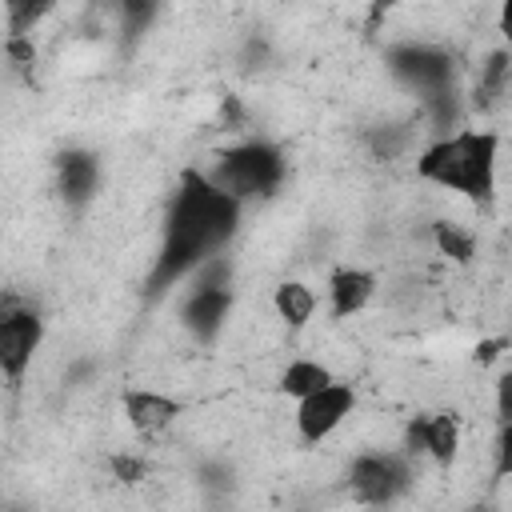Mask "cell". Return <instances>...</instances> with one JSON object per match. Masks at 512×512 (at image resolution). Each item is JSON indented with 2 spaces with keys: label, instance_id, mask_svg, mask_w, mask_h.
Listing matches in <instances>:
<instances>
[{
  "label": "cell",
  "instance_id": "ac0fdd59",
  "mask_svg": "<svg viewBox=\"0 0 512 512\" xmlns=\"http://www.w3.org/2000/svg\"><path fill=\"white\" fill-rule=\"evenodd\" d=\"M492 408H496V424H512V368L500 372L496 392H492Z\"/></svg>",
  "mask_w": 512,
  "mask_h": 512
},
{
  "label": "cell",
  "instance_id": "52a82bcc",
  "mask_svg": "<svg viewBox=\"0 0 512 512\" xmlns=\"http://www.w3.org/2000/svg\"><path fill=\"white\" fill-rule=\"evenodd\" d=\"M40 344H44V320H40V312L12 308L8 304V312L0 320V368H4V376H8L12 388L32 368V356L40 352Z\"/></svg>",
  "mask_w": 512,
  "mask_h": 512
},
{
  "label": "cell",
  "instance_id": "e0dca14e",
  "mask_svg": "<svg viewBox=\"0 0 512 512\" xmlns=\"http://www.w3.org/2000/svg\"><path fill=\"white\" fill-rule=\"evenodd\" d=\"M4 56H8L12 68L32 72V64H36V44H32V36H8V40H4Z\"/></svg>",
  "mask_w": 512,
  "mask_h": 512
},
{
  "label": "cell",
  "instance_id": "2e32d148",
  "mask_svg": "<svg viewBox=\"0 0 512 512\" xmlns=\"http://www.w3.org/2000/svg\"><path fill=\"white\" fill-rule=\"evenodd\" d=\"M108 468H112V480H116V484H128V488L148 476V464H144L140 456H132V452H116V456L108 460Z\"/></svg>",
  "mask_w": 512,
  "mask_h": 512
},
{
  "label": "cell",
  "instance_id": "5bb4252c",
  "mask_svg": "<svg viewBox=\"0 0 512 512\" xmlns=\"http://www.w3.org/2000/svg\"><path fill=\"white\" fill-rule=\"evenodd\" d=\"M432 244H436V252H440L444 260H452V264H460V268H468V264L476 260V232L464 228V224L452 220V216L432 220Z\"/></svg>",
  "mask_w": 512,
  "mask_h": 512
},
{
  "label": "cell",
  "instance_id": "9a60e30c",
  "mask_svg": "<svg viewBox=\"0 0 512 512\" xmlns=\"http://www.w3.org/2000/svg\"><path fill=\"white\" fill-rule=\"evenodd\" d=\"M512 480V424H500L492 440V484Z\"/></svg>",
  "mask_w": 512,
  "mask_h": 512
},
{
  "label": "cell",
  "instance_id": "7a4b0ae2",
  "mask_svg": "<svg viewBox=\"0 0 512 512\" xmlns=\"http://www.w3.org/2000/svg\"><path fill=\"white\" fill-rule=\"evenodd\" d=\"M416 176L440 192L464 196L476 208H492L500 176V132L460 128L452 136L432 140L416 156Z\"/></svg>",
  "mask_w": 512,
  "mask_h": 512
},
{
  "label": "cell",
  "instance_id": "7c38bea8",
  "mask_svg": "<svg viewBox=\"0 0 512 512\" xmlns=\"http://www.w3.org/2000/svg\"><path fill=\"white\" fill-rule=\"evenodd\" d=\"M332 380H336V372H332L324 360H316V356H296V360H288V364L280 368V392L292 396L296 404L308 400L312 392L328 388Z\"/></svg>",
  "mask_w": 512,
  "mask_h": 512
},
{
  "label": "cell",
  "instance_id": "5b68a950",
  "mask_svg": "<svg viewBox=\"0 0 512 512\" xmlns=\"http://www.w3.org/2000/svg\"><path fill=\"white\" fill-rule=\"evenodd\" d=\"M388 72L404 88L420 92L424 104L456 96V88H452V56L444 48H436V44H412L408 40V44L388 48Z\"/></svg>",
  "mask_w": 512,
  "mask_h": 512
},
{
  "label": "cell",
  "instance_id": "6da1fadb",
  "mask_svg": "<svg viewBox=\"0 0 512 512\" xmlns=\"http://www.w3.org/2000/svg\"><path fill=\"white\" fill-rule=\"evenodd\" d=\"M236 224H240V204L232 196H224L200 168H188L168 204L164 236H160L156 260H152L148 288L164 292L172 280L204 268L212 260V252H220L236 236Z\"/></svg>",
  "mask_w": 512,
  "mask_h": 512
},
{
  "label": "cell",
  "instance_id": "3957f363",
  "mask_svg": "<svg viewBox=\"0 0 512 512\" xmlns=\"http://www.w3.org/2000/svg\"><path fill=\"white\" fill-rule=\"evenodd\" d=\"M204 176L224 192L232 196L236 204L244 200H260V196H272L284 180V156L280 148L264 144V140H248V144H236L228 152H220Z\"/></svg>",
  "mask_w": 512,
  "mask_h": 512
},
{
  "label": "cell",
  "instance_id": "d6986e66",
  "mask_svg": "<svg viewBox=\"0 0 512 512\" xmlns=\"http://www.w3.org/2000/svg\"><path fill=\"white\" fill-rule=\"evenodd\" d=\"M496 32H500V40H504V52L512 56V0L500 4V12H496Z\"/></svg>",
  "mask_w": 512,
  "mask_h": 512
},
{
  "label": "cell",
  "instance_id": "30bf717a",
  "mask_svg": "<svg viewBox=\"0 0 512 512\" xmlns=\"http://www.w3.org/2000/svg\"><path fill=\"white\" fill-rule=\"evenodd\" d=\"M180 412H184V404L168 392H156V388H132L124 396V420L140 436H160L164 428L176 424Z\"/></svg>",
  "mask_w": 512,
  "mask_h": 512
},
{
  "label": "cell",
  "instance_id": "ba28073f",
  "mask_svg": "<svg viewBox=\"0 0 512 512\" xmlns=\"http://www.w3.org/2000/svg\"><path fill=\"white\" fill-rule=\"evenodd\" d=\"M228 312H232V292L228 284H200L184 296V308H180V320L184 328L196 336V340H216L228 324Z\"/></svg>",
  "mask_w": 512,
  "mask_h": 512
},
{
  "label": "cell",
  "instance_id": "8fae6325",
  "mask_svg": "<svg viewBox=\"0 0 512 512\" xmlns=\"http://www.w3.org/2000/svg\"><path fill=\"white\" fill-rule=\"evenodd\" d=\"M96 180H100V164L92 152L68 148L56 156V192L68 208H84L96 196Z\"/></svg>",
  "mask_w": 512,
  "mask_h": 512
},
{
  "label": "cell",
  "instance_id": "9c48e42d",
  "mask_svg": "<svg viewBox=\"0 0 512 512\" xmlns=\"http://www.w3.org/2000/svg\"><path fill=\"white\" fill-rule=\"evenodd\" d=\"M380 292V280L372 268H336L332 280H328V308H332V320H352L356 312H364Z\"/></svg>",
  "mask_w": 512,
  "mask_h": 512
},
{
  "label": "cell",
  "instance_id": "ffe728a7",
  "mask_svg": "<svg viewBox=\"0 0 512 512\" xmlns=\"http://www.w3.org/2000/svg\"><path fill=\"white\" fill-rule=\"evenodd\" d=\"M460 512H500V508H492V504H464Z\"/></svg>",
  "mask_w": 512,
  "mask_h": 512
},
{
  "label": "cell",
  "instance_id": "4fadbf2b",
  "mask_svg": "<svg viewBox=\"0 0 512 512\" xmlns=\"http://www.w3.org/2000/svg\"><path fill=\"white\" fill-rule=\"evenodd\" d=\"M272 312L284 328H308L316 312V292L304 280H280L272 288Z\"/></svg>",
  "mask_w": 512,
  "mask_h": 512
},
{
  "label": "cell",
  "instance_id": "277c9868",
  "mask_svg": "<svg viewBox=\"0 0 512 512\" xmlns=\"http://www.w3.org/2000/svg\"><path fill=\"white\" fill-rule=\"evenodd\" d=\"M416 472H412V460L404 452H384V448H372V452H360L348 468V492L360 508H384L392 504L396 496H404L412 488Z\"/></svg>",
  "mask_w": 512,
  "mask_h": 512
},
{
  "label": "cell",
  "instance_id": "8992f818",
  "mask_svg": "<svg viewBox=\"0 0 512 512\" xmlns=\"http://www.w3.org/2000/svg\"><path fill=\"white\" fill-rule=\"evenodd\" d=\"M352 412H356V388L344 384V380H332L328 388H320V392H312L308 400L296 404L292 424H296V436H300L304 444H320V440H328L336 428H344V420H348Z\"/></svg>",
  "mask_w": 512,
  "mask_h": 512
}]
</instances>
